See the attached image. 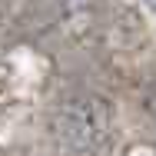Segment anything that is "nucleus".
Masks as SVG:
<instances>
[{
	"label": "nucleus",
	"instance_id": "nucleus-1",
	"mask_svg": "<svg viewBox=\"0 0 156 156\" xmlns=\"http://www.w3.org/2000/svg\"><path fill=\"white\" fill-rule=\"evenodd\" d=\"M53 136L66 156H103L113 136L110 106L93 93H73L53 110Z\"/></svg>",
	"mask_w": 156,
	"mask_h": 156
},
{
	"label": "nucleus",
	"instance_id": "nucleus-2",
	"mask_svg": "<svg viewBox=\"0 0 156 156\" xmlns=\"http://www.w3.org/2000/svg\"><path fill=\"white\" fill-rule=\"evenodd\" d=\"M10 3H13V0H0V10H7V7H10Z\"/></svg>",
	"mask_w": 156,
	"mask_h": 156
}]
</instances>
